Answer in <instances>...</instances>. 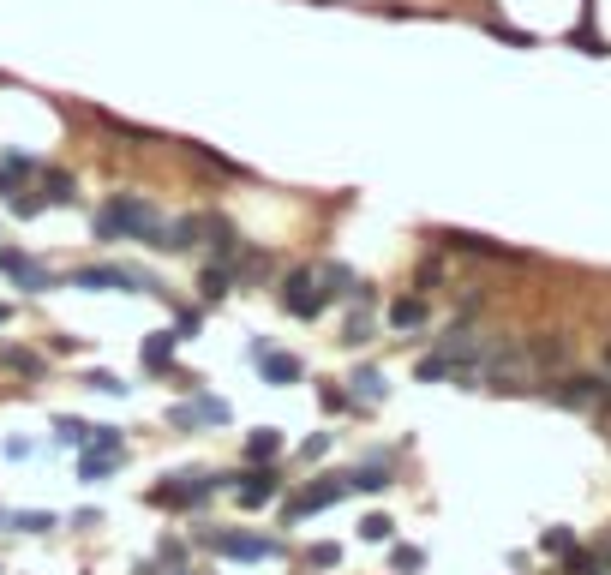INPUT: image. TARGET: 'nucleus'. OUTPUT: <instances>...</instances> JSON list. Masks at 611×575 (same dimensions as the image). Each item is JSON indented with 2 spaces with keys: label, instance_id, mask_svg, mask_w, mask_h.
I'll return each mask as SVG.
<instances>
[{
  "label": "nucleus",
  "instance_id": "nucleus-29",
  "mask_svg": "<svg viewBox=\"0 0 611 575\" xmlns=\"http://www.w3.org/2000/svg\"><path fill=\"white\" fill-rule=\"evenodd\" d=\"M6 366H18V372H36V360H30L24 348H6Z\"/></svg>",
  "mask_w": 611,
  "mask_h": 575
},
{
  "label": "nucleus",
  "instance_id": "nucleus-26",
  "mask_svg": "<svg viewBox=\"0 0 611 575\" xmlns=\"http://www.w3.org/2000/svg\"><path fill=\"white\" fill-rule=\"evenodd\" d=\"M36 210H42V192H18L12 198V216H36Z\"/></svg>",
  "mask_w": 611,
  "mask_h": 575
},
{
  "label": "nucleus",
  "instance_id": "nucleus-7",
  "mask_svg": "<svg viewBox=\"0 0 611 575\" xmlns=\"http://www.w3.org/2000/svg\"><path fill=\"white\" fill-rule=\"evenodd\" d=\"M258 366H264V378H270V384H300V378H306V366H300L294 354H270V348H264V354H258Z\"/></svg>",
  "mask_w": 611,
  "mask_h": 575
},
{
  "label": "nucleus",
  "instance_id": "nucleus-20",
  "mask_svg": "<svg viewBox=\"0 0 611 575\" xmlns=\"http://www.w3.org/2000/svg\"><path fill=\"white\" fill-rule=\"evenodd\" d=\"M318 402H324L330 414H348V408H354V396H348V390H336V384H324V390H318Z\"/></svg>",
  "mask_w": 611,
  "mask_h": 575
},
{
  "label": "nucleus",
  "instance_id": "nucleus-28",
  "mask_svg": "<svg viewBox=\"0 0 611 575\" xmlns=\"http://www.w3.org/2000/svg\"><path fill=\"white\" fill-rule=\"evenodd\" d=\"M198 324H204V318H198V312H180V324H174V336H180V342H186V336H198Z\"/></svg>",
  "mask_w": 611,
  "mask_h": 575
},
{
  "label": "nucleus",
  "instance_id": "nucleus-15",
  "mask_svg": "<svg viewBox=\"0 0 611 575\" xmlns=\"http://www.w3.org/2000/svg\"><path fill=\"white\" fill-rule=\"evenodd\" d=\"M120 444H126L120 426H90V432H84V450H108V456H120Z\"/></svg>",
  "mask_w": 611,
  "mask_h": 575
},
{
  "label": "nucleus",
  "instance_id": "nucleus-25",
  "mask_svg": "<svg viewBox=\"0 0 611 575\" xmlns=\"http://www.w3.org/2000/svg\"><path fill=\"white\" fill-rule=\"evenodd\" d=\"M546 552H558V558H570V552H576V540H570V528H552V534H546Z\"/></svg>",
  "mask_w": 611,
  "mask_h": 575
},
{
  "label": "nucleus",
  "instance_id": "nucleus-24",
  "mask_svg": "<svg viewBox=\"0 0 611 575\" xmlns=\"http://www.w3.org/2000/svg\"><path fill=\"white\" fill-rule=\"evenodd\" d=\"M54 432H60V444H84L90 426H84V420H54Z\"/></svg>",
  "mask_w": 611,
  "mask_h": 575
},
{
  "label": "nucleus",
  "instance_id": "nucleus-22",
  "mask_svg": "<svg viewBox=\"0 0 611 575\" xmlns=\"http://www.w3.org/2000/svg\"><path fill=\"white\" fill-rule=\"evenodd\" d=\"M360 534H366V540L378 546V540H390L396 528H390V516H366V522H360Z\"/></svg>",
  "mask_w": 611,
  "mask_h": 575
},
{
  "label": "nucleus",
  "instance_id": "nucleus-1",
  "mask_svg": "<svg viewBox=\"0 0 611 575\" xmlns=\"http://www.w3.org/2000/svg\"><path fill=\"white\" fill-rule=\"evenodd\" d=\"M162 240V216L144 204V198H132V192H120V198H108L102 210H96V240Z\"/></svg>",
  "mask_w": 611,
  "mask_h": 575
},
{
  "label": "nucleus",
  "instance_id": "nucleus-30",
  "mask_svg": "<svg viewBox=\"0 0 611 575\" xmlns=\"http://www.w3.org/2000/svg\"><path fill=\"white\" fill-rule=\"evenodd\" d=\"M6 324H12V306H0V330H6Z\"/></svg>",
  "mask_w": 611,
  "mask_h": 575
},
{
  "label": "nucleus",
  "instance_id": "nucleus-6",
  "mask_svg": "<svg viewBox=\"0 0 611 575\" xmlns=\"http://www.w3.org/2000/svg\"><path fill=\"white\" fill-rule=\"evenodd\" d=\"M276 486H282V474H276V468H252V474H240V480H234V492H240V504H246V510L270 504V498H276Z\"/></svg>",
  "mask_w": 611,
  "mask_h": 575
},
{
  "label": "nucleus",
  "instance_id": "nucleus-19",
  "mask_svg": "<svg viewBox=\"0 0 611 575\" xmlns=\"http://www.w3.org/2000/svg\"><path fill=\"white\" fill-rule=\"evenodd\" d=\"M306 564H312V570H336V564H342V546H330V540H324V546H312V552H306Z\"/></svg>",
  "mask_w": 611,
  "mask_h": 575
},
{
  "label": "nucleus",
  "instance_id": "nucleus-11",
  "mask_svg": "<svg viewBox=\"0 0 611 575\" xmlns=\"http://www.w3.org/2000/svg\"><path fill=\"white\" fill-rule=\"evenodd\" d=\"M276 450H282V432H276V426H258V432L246 438V462H270Z\"/></svg>",
  "mask_w": 611,
  "mask_h": 575
},
{
  "label": "nucleus",
  "instance_id": "nucleus-9",
  "mask_svg": "<svg viewBox=\"0 0 611 575\" xmlns=\"http://www.w3.org/2000/svg\"><path fill=\"white\" fill-rule=\"evenodd\" d=\"M174 342H180V336H174V330H162V336H150V342L138 348V360H144L150 372H168V360H174Z\"/></svg>",
  "mask_w": 611,
  "mask_h": 575
},
{
  "label": "nucleus",
  "instance_id": "nucleus-27",
  "mask_svg": "<svg viewBox=\"0 0 611 575\" xmlns=\"http://www.w3.org/2000/svg\"><path fill=\"white\" fill-rule=\"evenodd\" d=\"M426 558H420V546H396V570H420Z\"/></svg>",
  "mask_w": 611,
  "mask_h": 575
},
{
  "label": "nucleus",
  "instance_id": "nucleus-21",
  "mask_svg": "<svg viewBox=\"0 0 611 575\" xmlns=\"http://www.w3.org/2000/svg\"><path fill=\"white\" fill-rule=\"evenodd\" d=\"M84 384H90V390H102V396H126V384H120L114 372H90Z\"/></svg>",
  "mask_w": 611,
  "mask_h": 575
},
{
  "label": "nucleus",
  "instance_id": "nucleus-4",
  "mask_svg": "<svg viewBox=\"0 0 611 575\" xmlns=\"http://www.w3.org/2000/svg\"><path fill=\"white\" fill-rule=\"evenodd\" d=\"M354 492V480H318V486H306L294 504H288V522H306V516H318V510H330V504H342Z\"/></svg>",
  "mask_w": 611,
  "mask_h": 575
},
{
  "label": "nucleus",
  "instance_id": "nucleus-18",
  "mask_svg": "<svg viewBox=\"0 0 611 575\" xmlns=\"http://www.w3.org/2000/svg\"><path fill=\"white\" fill-rule=\"evenodd\" d=\"M354 384H360V396H366V402H378V396L390 390V384H384V372H372V366H360V372H354Z\"/></svg>",
  "mask_w": 611,
  "mask_h": 575
},
{
  "label": "nucleus",
  "instance_id": "nucleus-16",
  "mask_svg": "<svg viewBox=\"0 0 611 575\" xmlns=\"http://www.w3.org/2000/svg\"><path fill=\"white\" fill-rule=\"evenodd\" d=\"M24 174H30V156H18V150H12V156H0V192H18V180H24Z\"/></svg>",
  "mask_w": 611,
  "mask_h": 575
},
{
  "label": "nucleus",
  "instance_id": "nucleus-3",
  "mask_svg": "<svg viewBox=\"0 0 611 575\" xmlns=\"http://www.w3.org/2000/svg\"><path fill=\"white\" fill-rule=\"evenodd\" d=\"M0 276H12L24 294H42V288H54L48 264H36V258H30V252H18V246H0Z\"/></svg>",
  "mask_w": 611,
  "mask_h": 575
},
{
  "label": "nucleus",
  "instance_id": "nucleus-8",
  "mask_svg": "<svg viewBox=\"0 0 611 575\" xmlns=\"http://www.w3.org/2000/svg\"><path fill=\"white\" fill-rule=\"evenodd\" d=\"M222 420H228V408L216 396H204L198 408H174V426H222Z\"/></svg>",
  "mask_w": 611,
  "mask_h": 575
},
{
  "label": "nucleus",
  "instance_id": "nucleus-23",
  "mask_svg": "<svg viewBox=\"0 0 611 575\" xmlns=\"http://www.w3.org/2000/svg\"><path fill=\"white\" fill-rule=\"evenodd\" d=\"M348 342H354V348H360V342H372V318H366V312H354V318H348Z\"/></svg>",
  "mask_w": 611,
  "mask_h": 575
},
{
  "label": "nucleus",
  "instance_id": "nucleus-12",
  "mask_svg": "<svg viewBox=\"0 0 611 575\" xmlns=\"http://www.w3.org/2000/svg\"><path fill=\"white\" fill-rule=\"evenodd\" d=\"M354 480V492H384L390 486V462H366L360 474H348Z\"/></svg>",
  "mask_w": 611,
  "mask_h": 575
},
{
  "label": "nucleus",
  "instance_id": "nucleus-17",
  "mask_svg": "<svg viewBox=\"0 0 611 575\" xmlns=\"http://www.w3.org/2000/svg\"><path fill=\"white\" fill-rule=\"evenodd\" d=\"M78 192H72V174H48L42 180V204H72Z\"/></svg>",
  "mask_w": 611,
  "mask_h": 575
},
{
  "label": "nucleus",
  "instance_id": "nucleus-2",
  "mask_svg": "<svg viewBox=\"0 0 611 575\" xmlns=\"http://www.w3.org/2000/svg\"><path fill=\"white\" fill-rule=\"evenodd\" d=\"M282 306H288L294 318H318V312L330 306V294L318 288V270H294V276L282 282Z\"/></svg>",
  "mask_w": 611,
  "mask_h": 575
},
{
  "label": "nucleus",
  "instance_id": "nucleus-31",
  "mask_svg": "<svg viewBox=\"0 0 611 575\" xmlns=\"http://www.w3.org/2000/svg\"><path fill=\"white\" fill-rule=\"evenodd\" d=\"M180 575H192V570H180Z\"/></svg>",
  "mask_w": 611,
  "mask_h": 575
},
{
  "label": "nucleus",
  "instance_id": "nucleus-10",
  "mask_svg": "<svg viewBox=\"0 0 611 575\" xmlns=\"http://www.w3.org/2000/svg\"><path fill=\"white\" fill-rule=\"evenodd\" d=\"M114 468H120V456H108V450H84V456H78V480H90V486L108 480Z\"/></svg>",
  "mask_w": 611,
  "mask_h": 575
},
{
  "label": "nucleus",
  "instance_id": "nucleus-13",
  "mask_svg": "<svg viewBox=\"0 0 611 575\" xmlns=\"http://www.w3.org/2000/svg\"><path fill=\"white\" fill-rule=\"evenodd\" d=\"M390 324H396V330H420V324H426V306H420V300H396V306H390Z\"/></svg>",
  "mask_w": 611,
  "mask_h": 575
},
{
  "label": "nucleus",
  "instance_id": "nucleus-14",
  "mask_svg": "<svg viewBox=\"0 0 611 575\" xmlns=\"http://www.w3.org/2000/svg\"><path fill=\"white\" fill-rule=\"evenodd\" d=\"M594 396H600V384H594V378H570V384L558 390V402H570V408H588Z\"/></svg>",
  "mask_w": 611,
  "mask_h": 575
},
{
  "label": "nucleus",
  "instance_id": "nucleus-5",
  "mask_svg": "<svg viewBox=\"0 0 611 575\" xmlns=\"http://www.w3.org/2000/svg\"><path fill=\"white\" fill-rule=\"evenodd\" d=\"M222 558H240V564H264L276 558V540H258V534H204Z\"/></svg>",
  "mask_w": 611,
  "mask_h": 575
}]
</instances>
